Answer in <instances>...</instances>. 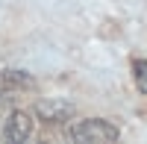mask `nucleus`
Listing matches in <instances>:
<instances>
[{"instance_id":"20e7f679","label":"nucleus","mask_w":147,"mask_h":144,"mask_svg":"<svg viewBox=\"0 0 147 144\" xmlns=\"http://www.w3.org/2000/svg\"><path fill=\"white\" fill-rule=\"evenodd\" d=\"M132 77H136V85L141 94H147V62L144 59H138L136 65H132Z\"/></svg>"},{"instance_id":"f03ea898","label":"nucleus","mask_w":147,"mask_h":144,"mask_svg":"<svg viewBox=\"0 0 147 144\" xmlns=\"http://www.w3.org/2000/svg\"><path fill=\"white\" fill-rule=\"evenodd\" d=\"M3 144H44L35 135V118L30 112H12L3 127Z\"/></svg>"},{"instance_id":"f257e3e1","label":"nucleus","mask_w":147,"mask_h":144,"mask_svg":"<svg viewBox=\"0 0 147 144\" xmlns=\"http://www.w3.org/2000/svg\"><path fill=\"white\" fill-rule=\"evenodd\" d=\"M71 141L74 144H118V127L103 121V118L77 121L71 127Z\"/></svg>"},{"instance_id":"7ed1b4c3","label":"nucleus","mask_w":147,"mask_h":144,"mask_svg":"<svg viewBox=\"0 0 147 144\" xmlns=\"http://www.w3.org/2000/svg\"><path fill=\"white\" fill-rule=\"evenodd\" d=\"M38 112L47 124H62V121H68V118L74 115V106L68 103V100H59V97H53V100H44V103H38Z\"/></svg>"},{"instance_id":"39448f33","label":"nucleus","mask_w":147,"mask_h":144,"mask_svg":"<svg viewBox=\"0 0 147 144\" xmlns=\"http://www.w3.org/2000/svg\"><path fill=\"white\" fill-rule=\"evenodd\" d=\"M71 144H74V141H71Z\"/></svg>"}]
</instances>
